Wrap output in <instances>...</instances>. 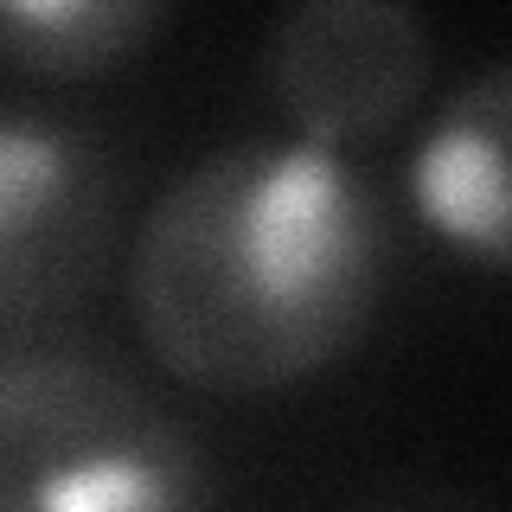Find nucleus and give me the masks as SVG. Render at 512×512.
<instances>
[{
	"label": "nucleus",
	"mask_w": 512,
	"mask_h": 512,
	"mask_svg": "<svg viewBox=\"0 0 512 512\" xmlns=\"http://www.w3.org/2000/svg\"><path fill=\"white\" fill-rule=\"evenodd\" d=\"M391 224L365 173L314 141H231L148 205L128 308L192 391L256 397L327 372L378 308Z\"/></svg>",
	"instance_id": "f257e3e1"
},
{
	"label": "nucleus",
	"mask_w": 512,
	"mask_h": 512,
	"mask_svg": "<svg viewBox=\"0 0 512 512\" xmlns=\"http://www.w3.org/2000/svg\"><path fill=\"white\" fill-rule=\"evenodd\" d=\"M0 512H212V468L116 365L0 352Z\"/></svg>",
	"instance_id": "f03ea898"
},
{
	"label": "nucleus",
	"mask_w": 512,
	"mask_h": 512,
	"mask_svg": "<svg viewBox=\"0 0 512 512\" xmlns=\"http://www.w3.org/2000/svg\"><path fill=\"white\" fill-rule=\"evenodd\" d=\"M128 167L84 116L0 103V333L71 314L122 237Z\"/></svg>",
	"instance_id": "7ed1b4c3"
},
{
	"label": "nucleus",
	"mask_w": 512,
	"mask_h": 512,
	"mask_svg": "<svg viewBox=\"0 0 512 512\" xmlns=\"http://www.w3.org/2000/svg\"><path fill=\"white\" fill-rule=\"evenodd\" d=\"M429 26L397 0H301L269 26L263 84L295 122V141L340 154L416 109L429 84Z\"/></svg>",
	"instance_id": "20e7f679"
},
{
	"label": "nucleus",
	"mask_w": 512,
	"mask_h": 512,
	"mask_svg": "<svg viewBox=\"0 0 512 512\" xmlns=\"http://www.w3.org/2000/svg\"><path fill=\"white\" fill-rule=\"evenodd\" d=\"M410 205L455 256L512 276V64L468 77L410 154Z\"/></svg>",
	"instance_id": "39448f33"
},
{
	"label": "nucleus",
	"mask_w": 512,
	"mask_h": 512,
	"mask_svg": "<svg viewBox=\"0 0 512 512\" xmlns=\"http://www.w3.org/2000/svg\"><path fill=\"white\" fill-rule=\"evenodd\" d=\"M167 7L154 0H0V64L20 77H103L128 64Z\"/></svg>",
	"instance_id": "423d86ee"
}]
</instances>
